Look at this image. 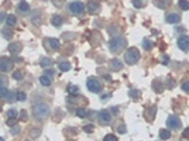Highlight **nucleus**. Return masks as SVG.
I'll return each mask as SVG.
<instances>
[{"label":"nucleus","mask_w":189,"mask_h":141,"mask_svg":"<svg viewBox=\"0 0 189 141\" xmlns=\"http://www.w3.org/2000/svg\"><path fill=\"white\" fill-rule=\"evenodd\" d=\"M33 114L37 120H45L51 114V109L47 103H35L33 106Z\"/></svg>","instance_id":"nucleus-1"},{"label":"nucleus","mask_w":189,"mask_h":141,"mask_svg":"<svg viewBox=\"0 0 189 141\" xmlns=\"http://www.w3.org/2000/svg\"><path fill=\"white\" fill-rule=\"evenodd\" d=\"M126 45H127L126 38H124V37H120V35L113 37V38L110 40V42H109V48H110V51L113 54L121 52V51L126 48Z\"/></svg>","instance_id":"nucleus-2"},{"label":"nucleus","mask_w":189,"mask_h":141,"mask_svg":"<svg viewBox=\"0 0 189 141\" xmlns=\"http://www.w3.org/2000/svg\"><path fill=\"white\" fill-rule=\"evenodd\" d=\"M140 58H141V55H140V51L137 48H128L124 52V61L127 65H136L140 61Z\"/></svg>","instance_id":"nucleus-3"},{"label":"nucleus","mask_w":189,"mask_h":141,"mask_svg":"<svg viewBox=\"0 0 189 141\" xmlns=\"http://www.w3.org/2000/svg\"><path fill=\"white\" fill-rule=\"evenodd\" d=\"M86 86H87V89H89L90 92H93V93H99V92L102 90V82H100L98 78L92 76V78L87 79Z\"/></svg>","instance_id":"nucleus-4"},{"label":"nucleus","mask_w":189,"mask_h":141,"mask_svg":"<svg viewBox=\"0 0 189 141\" xmlns=\"http://www.w3.org/2000/svg\"><path fill=\"white\" fill-rule=\"evenodd\" d=\"M167 127H169L174 131H178L181 127H182V123H181V119L178 116H169L168 120H167Z\"/></svg>","instance_id":"nucleus-5"},{"label":"nucleus","mask_w":189,"mask_h":141,"mask_svg":"<svg viewBox=\"0 0 189 141\" xmlns=\"http://www.w3.org/2000/svg\"><path fill=\"white\" fill-rule=\"evenodd\" d=\"M13 69V61L7 56H1L0 58V70L1 72H9V70Z\"/></svg>","instance_id":"nucleus-6"},{"label":"nucleus","mask_w":189,"mask_h":141,"mask_svg":"<svg viewBox=\"0 0 189 141\" xmlns=\"http://www.w3.org/2000/svg\"><path fill=\"white\" fill-rule=\"evenodd\" d=\"M69 10H71V13H73V14H81V13L85 11V4H83L82 1H72V3L69 4Z\"/></svg>","instance_id":"nucleus-7"},{"label":"nucleus","mask_w":189,"mask_h":141,"mask_svg":"<svg viewBox=\"0 0 189 141\" xmlns=\"http://www.w3.org/2000/svg\"><path fill=\"white\" fill-rule=\"evenodd\" d=\"M98 119L100 124H110L112 123V113L109 110H102L98 113Z\"/></svg>","instance_id":"nucleus-8"},{"label":"nucleus","mask_w":189,"mask_h":141,"mask_svg":"<svg viewBox=\"0 0 189 141\" xmlns=\"http://www.w3.org/2000/svg\"><path fill=\"white\" fill-rule=\"evenodd\" d=\"M178 47L182 50V51H185V52H188L189 51V37L188 35H181L179 38H178Z\"/></svg>","instance_id":"nucleus-9"},{"label":"nucleus","mask_w":189,"mask_h":141,"mask_svg":"<svg viewBox=\"0 0 189 141\" xmlns=\"http://www.w3.org/2000/svg\"><path fill=\"white\" fill-rule=\"evenodd\" d=\"M165 20H167V23H169V24H178L179 21H181V14H178V13H168L167 14V17H165Z\"/></svg>","instance_id":"nucleus-10"},{"label":"nucleus","mask_w":189,"mask_h":141,"mask_svg":"<svg viewBox=\"0 0 189 141\" xmlns=\"http://www.w3.org/2000/svg\"><path fill=\"white\" fill-rule=\"evenodd\" d=\"M110 69L112 70H121L123 69V62H121L120 59H117V58L112 59V61H110Z\"/></svg>","instance_id":"nucleus-11"},{"label":"nucleus","mask_w":189,"mask_h":141,"mask_svg":"<svg viewBox=\"0 0 189 141\" xmlns=\"http://www.w3.org/2000/svg\"><path fill=\"white\" fill-rule=\"evenodd\" d=\"M99 9H100V6H99V3H98V1H89V3H87V11H89L90 14L98 13V11H99Z\"/></svg>","instance_id":"nucleus-12"},{"label":"nucleus","mask_w":189,"mask_h":141,"mask_svg":"<svg viewBox=\"0 0 189 141\" xmlns=\"http://www.w3.org/2000/svg\"><path fill=\"white\" fill-rule=\"evenodd\" d=\"M9 51L11 54H20L21 52V44L20 42H11L10 45H9Z\"/></svg>","instance_id":"nucleus-13"},{"label":"nucleus","mask_w":189,"mask_h":141,"mask_svg":"<svg viewBox=\"0 0 189 141\" xmlns=\"http://www.w3.org/2000/svg\"><path fill=\"white\" fill-rule=\"evenodd\" d=\"M18 10L21 11V13H30V4L27 3V1H24V0H21L20 3H18Z\"/></svg>","instance_id":"nucleus-14"},{"label":"nucleus","mask_w":189,"mask_h":141,"mask_svg":"<svg viewBox=\"0 0 189 141\" xmlns=\"http://www.w3.org/2000/svg\"><path fill=\"white\" fill-rule=\"evenodd\" d=\"M51 23H52V26H54V27H59V26H62V23H64V18L61 17L59 14H55V16H52Z\"/></svg>","instance_id":"nucleus-15"},{"label":"nucleus","mask_w":189,"mask_h":141,"mask_svg":"<svg viewBox=\"0 0 189 141\" xmlns=\"http://www.w3.org/2000/svg\"><path fill=\"white\" fill-rule=\"evenodd\" d=\"M153 89H154L157 93H162V90H164V83L159 82V81H154V82H153Z\"/></svg>","instance_id":"nucleus-16"},{"label":"nucleus","mask_w":189,"mask_h":141,"mask_svg":"<svg viewBox=\"0 0 189 141\" xmlns=\"http://www.w3.org/2000/svg\"><path fill=\"white\" fill-rule=\"evenodd\" d=\"M40 83H41L42 86H50V85L52 83V81H51V78H50V76L42 75V76L40 78Z\"/></svg>","instance_id":"nucleus-17"},{"label":"nucleus","mask_w":189,"mask_h":141,"mask_svg":"<svg viewBox=\"0 0 189 141\" xmlns=\"http://www.w3.org/2000/svg\"><path fill=\"white\" fill-rule=\"evenodd\" d=\"M16 23H17V20H16V17H14L13 14H9V16L6 17V24H7L9 27H14Z\"/></svg>","instance_id":"nucleus-18"},{"label":"nucleus","mask_w":189,"mask_h":141,"mask_svg":"<svg viewBox=\"0 0 189 141\" xmlns=\"http://www.w3.org/2000/svg\"><path fill=\"white\" fill-rule=\"evenodd\" d=\"M48 44H50V48H52V50H58L59 48V40L58 38H50Z\"/></svg>","instance_id":"nucleus-19"},{"label":"nucleus","mask_w":189,"mask_h":141,"mask_svg":"<svg viewBox=\"0 0 189 141\" xmlns=\"http://www.w3.org/2000/svg\"><path fill=\"white\" fill-rule=\"evenodd\" d=\"M143 47H144V50L150 51V50L154 47V42H153L151 40H148V38H144V40H143Z\"/></svg>","instance_id":"nucleus-20"},{"label":"nucleus","mask_w":189,"mask_h":141,"mask_svg":"<svg viewBox=\"0 0 189 141\" xmlns=\"http://www.w3.org/2000/svg\"><path fill=\"white\" fill-rule=\"evenodd\" d=\"M9 95H10V90L6 88V86L0 88V99H4V100H7V99H9Z\"/></svg>","instance_id":"nucleus-21"},{"label":"nucleus","mask_w":189,"mask_h":141,"mask_svg":"<svg viewBox=\"0 0 189 141\" xmlns=\"http://www.w3.org/2000/svg\"><path fill=\"white\" fill-rule=\"evenodd\" d=\"M40 65H41V66H44V68H47V66H51V65H52V59H51V58H47V56H44V58H41V61H40Z\"/></svg>","instance_id":"nucleus-22"},{"label":"nucleus","mask_w":189,"mask_h":141,"mask_svg":"<svg viewBox=\"0 0 189 141\" xmlns=\"http://www.w3.org/2000/svg\"><path fill=\"white\" fill-rule=\"evenodd\" d=\"M159 137H161L162 140H169V138H171V133H169V130H165V128L159 130Z\"/></svg>","instance_id":"nucleus-23"},{"label":"nucleus","mask_w":189,"mask_h":141,"mask_svg":"<svg viewBox=\"0 0 189 141\" xmlns=\"http://www.w3.org/2000/svg\"><path fill=\"white\" fill-rule=\"evenodd\" d=\"M154 3H155V6H157V7H159V9H167V7H168V4H169V3H168V0H155Z\"/></svg>","instance_id":"nucleus-24"},{"label":"nucleus","mask_w":189,"mask_h":141,"mask_svg":"<svg viewBox=\"0 0 189 141\" xmlns=\"http://www.w3.org/2000/svg\"><path fill=\"white\" fill-rule=\"evenodd\" d=\"M58 68L62 70V72H68L71 69V64L69 62H59L58 64Z\"/></svg>","instance_id":"nucleus-25"},{"label":"nucleus","mask_w":189,"mask_h":141,"mask_svg":"<svg viewBox=\"0 0 189 141\" xmlns=\"http://www.w3.org/2000/svg\"><path fill=\"white\" fill-rule=\"evenodd\" d=\"M68 93H69V95L76 96V95H79V88H78V86H75V85H69V86H68Z\"/></svg>","instance_id":"nucleus-26"},{"label":"nucleus","mask_w":189,"mask_h":141,"mask_svg":"<svg viewBox=\"0 0 189 141\" xmlns=\"http://www.w3.org/2000/svg\"><path fill=\"white\" fill-rule=\"evenodd\" d=\"M76 116H78V117H81V119H85V117H87V110L83 109V107L78 109V110H76Z\"/></svg>","instance_id":"nucleus-27"},{"label":"nucleus","mask_w":189,"mask_h":141,"mask_svg":"<svg viewBox=\"0 0 189 141\" xmlns=\"http://www.w3.org/2000/svg\"><path fill=\"white\" fill-rule=\"evenodd\" d=\"M7 117H9V119H17L18 111L16 110V109H10V110L7 111Z\"/></svg>","instance_id":"nucleus-28"},{"label":"nucleus","mask_w":189,"mask_h":141,"mask_svg":"<svg viewBox=\"0 0 189 141\" xmlns=\"http://www.w3.org/2000/svg\"><path fill=\"white\" fill-rule=\"evenodd\" d=\"M128 96L133 97V99H138L140 97V90H137V89H130L128 90Z\"/></svg>","instance_id":"nucleus-29"},{"label":"nucleus","mask_w":189,"mask_h":141,"mask_svg":"<svg viewBox=\"0 0 189 141\" xmlns=\"http://www.w3.org/2000/svg\"><path fill=\"white\" fill-rule=\"evenodd\" d=\"M178 4H179V7H181L182 10H189V1L188 0H179Z\"/></svg>","instance_id":"nucleus-30"},{"label":"nucleus","mask_w":189,"mask_h":141,"mask_svg":"<svg viewBox=\"0 0 189 141\" xmlns=\"http://www.w3.org/2000/svg\"><path fill=\"white\" fill-rule=\"evenodd\" d=\"M1 35L4 37V40H10L13 34H11V31H10L9 28H3V30H1Z\"/></svg>","instance_id":"nucleus-31"},{"label":"nucleus","mask_w":189,"mask_h":141,"mask_svg":"<svg viewBox=\"0 0 189 141\" xmlns=\"http://www.w3.org/2000/svg\"><path fill=\"white\" fill-rule=\"evenodd\" d=\"M159 62H161L162 65H169V56H168L167 54L161 55V59H159Z\"/></svg>","instance_id":"nucleus-32"},{"label":"nucleus","mask_w":189,"mask_h":141,"mask_svg":"<svg viewBox=\"0 0 189 141\" xmlns=\"http://www.w3.org/2000/svg\"><path fill=\"white\" fill-rule=\"evenodd\" d=\"M23 76H24L23 70H16V72L13 73V79H16V81H20V79H23Z\"/></svg>","instance_id":"nucleus-33"},{"label":"nucleus","mask_w":189,"mask_h":141,"mask_svg":"<svg viewBox=\"0 0 189 141\" xmlns=\"http://www.w3.org/2000/svg\"><path fill=\"white\" fill-rule=\"evenodd\" d=\"M133 6H134L136 9L144 7V0H133Z\"/></svg>","instance_id":"nucleus-34"},{"label":"nucleus","mask_w":189,"mask_h":141,"mask_svg":"<svg viewBox=\"0 0 189 141\" xmlns=\"http://www.w3.org/2000/svg\"><path fill=\"white\" fill-rule=\"evenodd\" d=\"M116 130H117L120 134H126V131H127V130H126V126L123 123H120L119 126H116Z\"/></svg>","instance_id":"nucleus-35"},{"label":"nucleus","mask_w":189,"mask_h":141,"mask_svg":"<svg viewBox=\"0 0 189 141\" xmlns=\"http://www.w3.org/2000/svg\"><path fill=\"white\" fill-rule=\"evenodd\" d=\"M103 141H117V137H116L114 134H107V136L104 137Z\"/></svg>","instance_id":"nucleus-36"},{"label":"nucleus","mask_w":189,"mask_h":141,"mask_svg":"<svg viewBox=\"0 0 189 141\" xmlns=\"http://www.w3.org/2000/svg\"><path fill=\"white\" fill-rule=\"evenodd\" d=\"M26 99H27L26 93H24V92H18V93H17V100L23 102V100H26Z\"/></svg>","instance_id":"nucleus-37"},{"label":"nucleus","mask_w":189,"mask_h":141,"mask_svg":"<svg viewBox=\"0 0 189 141\" xmlns=\"http://www.w3.org/2000/svg\"><path fill=\"white\" fill-rule=\"evenodd\" d=\"M73 35L75 34H72V33H64V34H62V38L68 41V40H72V38H73Z\"/></svg>","instance_id":"nucleus-38"},{"label":"nucleus","mask_w":189,"mask_h":141,"mask_svg":"<svg viewBox=\"0 0 189 141\" xmlns=\"http://www.w3.org/2000/svg\"><path fill=\"white\" fill-rule=\"evenodd\" d=\"M11 134H13V136L20 134V127H18V126H13V128H11Z\"/></svg>","instance_id":"nucleus-39"},{"label":"nucleus","mask_w":189,"mask_h":141,"mask_svg":"<svg viewBox=\"0 0 189 141\" xmlns=\"http://www.w3.org/2000/svg\"><path fill=\"white\" fill-rule=\"evenodd\" d=\"M33 23H34L35 26H40V24H41V16H38V17L34 16V17H33Z\"/></svg>","instance_id":"nucleus-40"},{"label":"nucleus","mask_w":189,"mask_h":141,"mask_svg":"<svg viewBox=\"0 0 189 141\" xmlns=\"http://www.w3.org/2000/svg\"><path fill=\"white\" fill-rule=\"evenodd\" d=\"M182 90H184V92H189V81H185V82L182 83Z\"/></svg>","instance_id":"nucleus-41"},{"label":"nucleus","mask_w":189,"mask_h":141,"mask_svg":"<svg viewBox=\"0 0 189 141\" xmlns=\"http://www.w3.org/2000/svg\"><path fill=\"white\" fill-rule=\"evenodd\" d=\"M83 130H85L86 133H92L95 128H93V126H92V124H87V126H85V127H83Z\"/></svg>","instance_id":"nucleus-42"},{"label":"nucleus","mask_w":189,"mask_h":141,"mask_svg":"<svg viewBox=\"0 0 189 141\" xmlns=\"http://www.w3.org/2000/svg\"><path fill=\"white\" fill-rule=\"evenodd\" d=\"M40 128H34L33 131H31V138H34V137H37V136H40Z\"/></svg>","instance_id":"nucleus-43"},{"label":"nucleus","mask_w":189,"mask_h":141,"mask_svg":"<svg viewBox=\"0 0 189 141\" xmlns=\"http://www.w3.org/2000/svg\"><path fill=\"white\" fill-rule=\"evenodd\" d=\"M20 114H21V117H20V119H21L23 122H26V120H27V111H26V110H21V113H20Z\"/></svg>","instance_id":"nucleus-44"},{"label":"nucleus","mask_w":189,"mask_h":141,"mask_svg":"<svg viewBox=\"0 0 189 141\" xmlns=\"http://www.w3.org/2000/svg\"><path fill=\"white\" fill-rule=\"evenodd\" d=\"M16 122H17V119H9L7 120V126H11L13 127V126H16Z\"/></svg>","instance_id":"nucleus-45"},{"label":"nucleus","mask_w":189,"mask_h":141,"mask_svg":"<svg viewBox=\"0 0 189 141\" xmlns=\"http://www.w3.org/2000/svg\"><path fill=\"white\" fill-rule=\"evenodd\" d=\"M182 137H184V138H189V127H186V128L184 130V133H182Z\"/></svg>","instance_id":"nucleus-46"},{"label":"nucleus","mask_w":189,"mask_h":141,"mask_svg":"<svg viewBox=\"0 0 189 141\" xmlns=\"http://www.w3.org/2000/svg\"><path fill=\"white\" fill-rule=\"evenodd\" d=\"M168 82H169V83H168V88H169V89H171V88H174V86H175V81H172L171 78L168 79Z\"/></svg>","instance_id":"nucleus-47"},{"label":"nucleus","mask_w":189,"mask_h":141,"mask_svg":"<svg viewBox=\"0 0 189 141\" xmlns=\"http://www.w3.org/2000/svg\"><path fill=\"white\" fill-rule=\"evenodd\" d=\"M109 111H110V113H119L120 110H119V107H112Z\"/></svg>","instance_id":"nucleus-48"},{"label":"nucleus","mask_w":189,"mask_h":141,"mask_svg":"<svg viewBox=\"0 0 189 141\" xmlns=\"http://www.w3.org/2000/svg\"><path fill=\"white\" fill-rule=\"evenodd\" d=\"M45 75H47V76H50V78H51V76H54V72H52L51 69H47V70H45Z\"/></svg>","instance_id":"nucleus-49"},{"label":"nucleus","mask_w":189,"mask_h":141,"mask_svg":"<svg viewBox=\"0 0 189 141\" xmlns=\"http://www.w3.org/2000/svg\"><path fill=\"white\" fill-rule=\"evenodd\" d=\"M4 82H6V79H1V78H0V88L4 86Z\"/></svg>","instance_id":"nucleus-50"},{"label":"nucleus","mask_w":189,"mask_h":141,"mask_svg":"<svg viewBox=\"0 0 189 141\" xmlns=\"http://www.w3.org/2000/svg\"><path fill=\"white\" fill-rule=\"evenodd\" d=\"M3 20H4V13L0 11V21H3Z\"/></svg>","instance_id":"nucleus-51"},{"label":"nucleus","mask_w":189,"mask_h":141,"mask_svg":"<svg viewBox=\"0 0 189 141\" xmlns=\"http://www.w3.org/2000/svg\"><path fill=\"white\" fill-rule=\"evenodd\" d=\"M107 99H110V95H107V96H102V100H107Z\"/></svg>","instance_id":"nucleus-52"},{"label":"nucleus","mask_w":189,"mask_h":141,"mask_svg":"<svg viewBox=\"0 0 189 141\" xmlns=\"http://www.w3.org/2000/svg\"><path fill=\"white\" fill-rule=\"evenodd\" d=\"M0 141H4V138H1V137H0Z\"/></svg>","instance_id":"nucleus-53"},{"label":"nucleus","mask_w":189,"mask_h":141,"mask_svg":"<svg viewBox=\"0 0 189 141\" xmlns=\"http://www.w3.org/2000/svg\"><path fill=\"white\" fill-rule=\"evenodd\" d=\"M0 111H1V107H0Z\"/></svg>","instance_id":"nucleus-54"},{"label":"nucleus","mask_w":189,"mask_h":141,"mask_svg":"<svg viewBox=\"0 0 189 141\" xmlns=\"http://www.w3.org/2000/svg\"><path fill=\"white\" fill-rule=\"evenodd\" d=\"M26 141H30V140H26Z\"/></svg>","instance_id":"nucleus-55"}]
</instances>
